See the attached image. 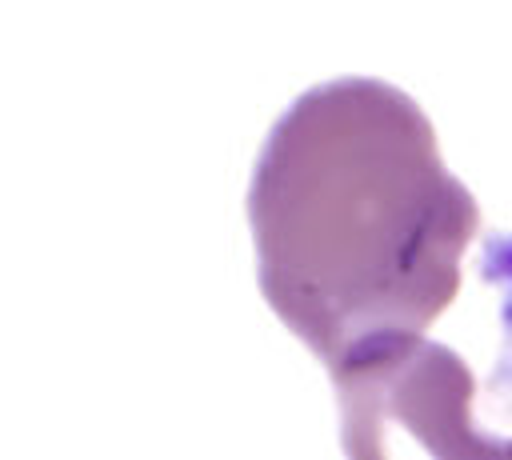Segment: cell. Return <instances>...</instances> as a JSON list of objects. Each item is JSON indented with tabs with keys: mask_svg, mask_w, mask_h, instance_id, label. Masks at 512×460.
<instances>
[{
	"mask_svg": "<svg viewBox=\"0 0 512 460\" xmlns=\"http://www.w3.org/2000/svg\"><path fill=\"white\" fill-rule=\"evenodd\" d=\"M244 204L260 292L324 368L364 336L444 316L480 232L432 120L376 76L304 88L268 128Z\"/></svg>",
	"mask_w": 512,
	"mask_h": 460,
	"instance_id": "cell-1",
	"label": "cell"
},
{
	"mask_svg": "<svg viewBox=\"0 0 512 460\" xmlns=\"http://www.w3.org/2000/svg\"><path fill=\"white\" fill-rule=\"evenodd\" d=\"M328 376L348 456H384L396 432L432 456H512V436H492L472 420V368L424 332L364 336L328 364Z\"/></svg>",
	"mask_w": 512,
	"mask_h": 460,
	"instance_id": "cell-2",
	"label": "cell"
},
{
	"mask_svg": "<svg viewBox=\"0 0 512 460\" xmlns=\"http://www.w3.org/2000/svg\"><path fill=\"white\" fill-rule=\"evenodd\" d=\"M480 280L488 288L500 292V332H504V344H500V356H496V368H492V396L500 400L504 416L512 420V232H488L480 236Z\"/></svg>",
	"mask_w": 512,
	"mask_h": 460,
	"instance_id": "cell-3",
	"label": "cell"
}]
</instances>
